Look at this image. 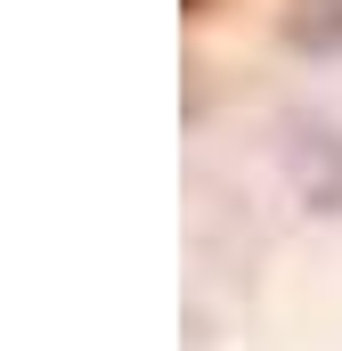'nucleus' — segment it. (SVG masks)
Listing matches in <instances>:
<instances>
[{
  "mask_svg": "<svg viewBox=\"0 0 342 351\" xmlns=\"http://www.w3.org/2000/svg\"><path fill=\"white\" fill-rule=\"evenodd\" d=\"M285 41H293V49H310V58L342 49V0H293V16H285Z\"/></svg>",
  "mask_w": 342,
  "mask_h": 351,
  "instance_id": "obj_1",
  "label": "nucleus"
},
{
  "mask_svg": "<svg viewBox=\"0 0 342 351\" xmlns=\"http://www.w3.org/2000/svg\"><path fill=\"white\" fill-rule=\"evenodd\" d=\"M187 8H204V0H187Z\"/></svg>",
  "mask_w": 342,
  "mask_h": 351,
  "instance_id": "obj_2",
  "label": "nucleus"
}]
</instances>
